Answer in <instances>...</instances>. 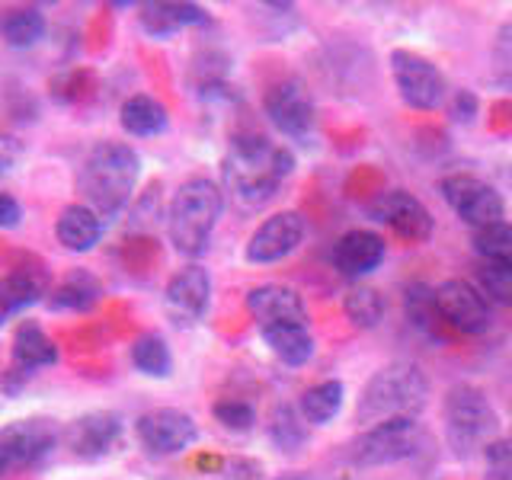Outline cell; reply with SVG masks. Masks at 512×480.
I'll return each mask as SVG.
<instances>
[{
    "label": "cell",
    "mask_w": 512,
    "mask_h": 480,
    "mask_svg": "<svg viewBox=\"0 0 512 480\" xmlns=\"http://www.w3.org/2000/svg\"><path fill=\"white\" fill-rule=\"evenodd\" d=\"M442 420H445V442L458 458L484 455V448L500 436V416H496L490 397L474 388V384L461 381L452 384L442 400Z\"/></svg>",
    "instance_id": "5"
},
{
    "label": "cell",
    "mask_w": 512,
    "mask_h": 480,
    "mask_svg": "<svg viewBox=\"0 0 512 480\" xmlns=\"http://www.w3.org/2000/svg\"><path fill=\"white\" fill-rule=\"evenodd\" d=\"M0 36L13 48H29L45 36V16L36 7H13L0 16Z\"/></svg>",
    "instance_id": "28"
},
{
    "label": "cell",
    "mask_w": 512,
    "mask_h": 480,
    "mask_svg": "<svg viewBox=\"0 0 512 480\" xmlns=\"http://www.w3.org/2000/svg\"><path fill=\"white\" fill-rule=\"evenodd\" d=\"M493 61H496V68H500V74L512 80V23L503 26V29H500V36H496Z\"/></svg>",
    "instance_id": "34"
},
{
    "label": "cell",
    "mask_w": 512,
    "mask_h": 480,
    "mask_svg": "<svg viewBox=\"0 0 512 480\" xmlns=\"http://www.w3.org/2000/svg\"><path fill=\"white\" fill-rule=\"evenodd\" d=\"M292 170L295 157L285 144L263 135H237L224 154L221 180L240 208H260L282 189Z\"/></svg>",
    "instance_id": "1"
},
{
    "label": "cell",
    "mask_w": 512,
    "mask_h": 480,
    "mask_svg": "<svg viewBox=\"0 0 512 480\" xmlns=\"http://www.w3.org/2000/svg\"><path fill=\"white\" fill-rule=\"evenodd\" d=\"M436 308L445 320V327H452L464 336H480L490 327L487 295L464 279H448L436 285Z\"/></svg>",
    "instance_id": "12"
},
{
    "label": "cell",
    "mask_w": 512,
    "mask_h": 480,
    "mask_svg": "<svg viewBox=\"0 0 512 480\" xmlns=\"http://www.w3.org/2000/svg\"><path fill=\"white\" fill-rule=\"evenodd\" d=\"M263 109L272 128L295 144H311L317 132V109L301 77H282L263 93Z\"/></svg>",
    "instance_id": "7"
},
{
    "label": "cell",
    "mask_w": 512,
    "mask_h": 480,
    "mask_svg": "<svg viewBox=\"0 0 512 480\" xmlns=\"http://www.w3.org/2000/svg\"><path fill=\"white\" fill-rule=\"evenodd\" d=\"M55 237L64 250L87 253L100 244L103 237V218L87 205H68L55 221Z\"/></svg>",
    "instance_id": "20"
},
{
    "label": "cell",
    "mask_w": 512,
    "mask_h": 480,
    "mask_svg": "<svg viewBox=\"0 0 512 480\" xmlns=\"http://www.w3.org/2000/svg\"><path fill=\"white\" fill-rule=\"evenodd\" d=\"M372 212L378 221L388 224L397 240H407V244H426L432 231H436V218H432V212L407 189L381 192V199L372 205Z\"/></svg>",
    "instance_id": "13"
},
{
    "label": "cell",
    "mask_w": 512,
    "mask_h": 480,
    "mask_svg": "<svg viewBox=\"0 0 512 480\" xmlns=\"http://www.w3.org/2000/svg\"><path fill=\"white\" fill-rule=\"evenodd\" d=\"M388 61H391V74H394L400 100H404L410 109L429 112V109L442 106L445 93H448L445 90V77L429 58L407 52V48H394Z\"/></svg>",
    "instance_id": "9"
},
{
    "label": "cell",
    "mask_w": 512,
    "mask_h": 480,
    "mask_svg": "<svg viewBox=\"0 0 512 480\" xmlns=\"http://www.w3.org/2000/svg\"><path fill=\"white\" fill-rule=\"evenodd\" d=\"M432 384L416 362H391L378 368L362 388L356 420L368 429L388 420H416L429 404Z\"/></svg>",
    "instance_id": "3"
},
{
    "label": "cell",
    "mask_w": 512,
    "mask_h": 480,
    "mask_svg": "<svg viewBox=\"0 0 512 480\" xmlns=\"http://www.w3.org/2000/svg\"><path fill=\"white\" fill-rule=\"evenodd\" d=\"M484 480H512V436H500L484 448Z\"/></svg>",
    "instance_id": "33"
},
{
    "label": "cell",
    "mask_w": 512,
    "mask_h": 480,
    "mask_svg": "<svg viewBox=\"0 0 512 480\" xmlns=\"http://www.w3.org/2000/svg\"><path fill=\"white\" fill-rule=\"evenodd\" d=\"M269 439L279 452H298V448L308 445L311 436V426L308 420L301 416V410L295 404H276L269 413Z\"/></svg>",
    "instance_id": "26"
},
{
    "label": "cell",
    "mask_w": 512,
    "mask_h": 480,
    "mask_svg": "<svg viewBox=\"0 0 512 480\" xmlns=\"http://www.w3.org/2000/svg\"><path fill=\"white\" fill-rule=\"evenodd\" d=\"M119 439H122V420H119V413H109V410L84 413L64 429V445L71 448L74 458H84V461L106 458L112 448L119 445Z\"/></svg>",
    "instance_id": "15"
},
{
    "label": "cell",
    "mask_w": 512,
    "mask_h": 480,
    "mask_svg": "<svg viewBox=\"0 0 512 480\" xmlns=\"http://www.w3.org/2000/svg\"><path fill=\"white\" fill-rule=\"evenodd\" d=\"M384 253H388V244H384L381 234L356 228V231H346L340 240H336L330 260H333V269L340 272V276L365 279L384 263Z\"/></svg>",
    "instance_id": "17"
},
{
    "label": "cell",
    "mask_w": 512,
    "mask_h": 480,
    "mask_svg": "<svg viewBox=\"0 0 512 480\" xmlns=\"http://www.w3.org/2000/svg\"><path fill=\"white\" fill-rule=\"evenodd\" d=\"M208 301H212V276H208V269L183 266L180 272H173L164 292V304L176 324H196V320H202L208 311Z\"/></svg>",
    "instance_id": "16"
},
{
    "label": "cell",
    "mask_w": 512,
    "mask_h": 480,
    "mask_svg": "<svg viewBox=\"0 0 512 480\" xmlns=\"http://www.w3.org/2000/svg\"><path fill=\"white\" fill-rule=\"evenodd\" d=\"M212 413L228 432H250L256 426V410L244 397H224L212 407Z\"/></svg>",
    "instance_id": "32"
},
{
    "label": "cell",
    "mask_w": 512,
    "mask_h": 480,
    "mask_svg": "<svg viewBox=\"0 0 512 480\" xmlns=\"http://www.w3.org/2000/svg\"><path fill=\"white\" fill-rule=\"evenodd\" d=\"M58 362V346L36 320H23L13 333V368L16 372H32V368H45Z\"/></svg>",
    "instance_id": "22"
},
{
    "label": "cell",
    "mask_w": 512,
    "mask_h": 480,
    "mask_svg": "<svg viewBox=\"0 0 512 480\" xmlns=\"http://www.w3.org/2000/svg\"><path fill=\"white\" fill-rule=\"evenodd\" d=\"M247 311L256 320V327L269 324H308V308L301 295L288 285H256L247 295Z\"/></svg>",
    "instance_id": "18"
},
{
    "label": "cell",
    "mask_w": 512,
    "mask_h": 480,
    "mask_svg": "<svg viewBox=\"0 0 512 480\" xmlns=\"http://www.w3.org/2000/svg\"><path fill=\"white\" fill-rule=\"evenodd\" d=\"M119 122L128 135L135 138H154L160 132H167V106L154 100L148 93H135L128 96L119 109Z\"/></svg>",
    "instance_id": "24"
},
{
    "label": "cell",
    "mask_w": 512,
    "mask_h": 480,
    "mask_svg": "<svg viewBox=\"0 0 512 480\" xmlns=\"http://www.w3.org/2000/svg\"><path fill=\"white\" fill-rule=\"evenodd\" d=\"M260 336L263 343L272 349V356L285 365H308L314 359V333L308 330V324H269V327H260Z\"/></svg>",
    "instance_id": "21"
},
{
    "label": "cell",
    "mask_w": 512,
    "mask_h": 480,
    "mask_svg": "<svg viewBox=\"0 0 512 480\" xmlns=\"http://www.w3.org/2000/svg\"><path fill=\"white\" fill-rule=\"evenodd\" d=\"M484 285L487 292H493L496 301H512V272H503V269H484ZM484 292V295H487Z\"/></svg>",
    "instance_id": "35"
},
{
    "label": "cell",
    "mask_w": 512,
    "mask_h": 480,
    "mask_svg": "<svg viewBox=\"0 0 512 480\" xmlns=\"http://www.w3.org/2000/svg\"><path fill=\"white\" fill-rule=\"evenodd\" d=\"M16 157H20V144L7 135H0V173H7L16 164Z\"/></svg>",
    "instance_id": "38"
},
{
    "label": "cell",
    "mask_w": 512,
    "mask_h": 480,
    "mask_svg": "<svg viewBox=\"0 0 512 480\" xmlns=\"http://www.w3.org/2000/svg\"><path fill=\"white\" fill-rule=\"evenodd\" d=\"M23 218L20 202H16L10 192H0V228H16Z\"/></svg>",
    "instance_id": "36"
},
{
    "label": "cell",
    "mask_w": 512,
    "mask_h": 480,
    "mask_svg": "<svg viewBox=\"0 0 512 480\" xmlns=\"http://www.w3.org/2000/svg\"><path fill=\"white\" fill-rule=\"evenodd\" d=\"M132 365L148 378H170L173 372V356L170 346L160 333H141L132 343Z\"/></svg>",
    "instance_id": "29"
},
{
    "label": "cell",
    "mask_w": 512,
    "mask_h": 480,
    "mask_svg": "<svg viewBox=\"0 0 512 480\" xmlns=\"http://www.w3.org/2000/svg\"><path fill=\"white\" fill-rule=\"evenodd\" d=\"M224 212V192L218 183L205 180V176H192L186 180L170 202L167 212V231L176 253L196 260L212 244V234L218 228V218Z\"/></svg>",
    "instance_id": "4"
},
{
    "label": "cell",
    "mask_w": 512,
    "mask_h": 480,
    "mask_svg": "<svg viewBox=\"0 0 512 480\" xmlns=\"http://www.w3.org/2000/svg\"><path fill=\"white\" fill-rule=\"evenodd\" d=\"M58 429L48 420H20L0 429V474H16L36 464L52 452Z\"/></svg>",
    "instance_id": "10"
},
{
    "label": "cell",
    "mask_w": 512,
    "mask_h": 480,
    "mask_svg": "<svg viewBox=\"0 0 512 480\" xmlns=\"http://www.w3.org/2000/svg\"><path fill=\"white\" fill-rule=\"evenodd\" d=\"M343 397H346L343 381L330 378V381H320V384H314V388L304 391L298 400V410H301L304 420H308V426H327L340 416Z\"/></svg>",
    "instance_id": "25"
},
{
    "label": "cell",
    "mask_w": 512,
    "mask_h": 480,
    "mask_svg": "<svg viewBox=\"0 0 512 480\" xmlns=\"http://www.w3.org/2000/svg\"><path fill=\"white\" fill-rule=\"evenodd\" d=\"M474 112H477V96H474V93H458L452 116H455L458 122H471V119H474Z\"/></svg>",
    "instance_id": "37"
},
{
    "label": "cell",
    "mask_w": 512,
    "mask_h": 480,
    "mask_svg": "<svg viewBox=\"0 0 512 480\" xmlns=\"http://www.w3.org/2000/svg\"><path fill=\"white\" fill-rule=\"evenodd\" d=\"M138 23L151 39H170L180 29L208 23V13L199 4H144Z\"/></svg>",
    "instance_id": "19"
},
{
    "label": "cell",
    "mask_w": 512,
    "mask_h": 480,
    "mask_svg": "<svg viewBox=\"0 0 512 480\" xmlns=\"http://www.w3.org/2000/svg\"><path fill=\"white\" fill-rule=\"evenodd\" d=\"M103 295L100 279L87 269H74L68 272L52 292H48V308L52 311H90Z\"/></svg>",
    "instance_id": "23"
},
{
    "label": "cell",
    "mask_w": 512,
    "mask_h": 480,
    "mask_svg": "<svg viewBox=\"0 0 512 480\" xmlns=\"http://www.w3.org/2000/svg\"><path fill=\"white\" fill-rule=\"evenodd\" d=\"M135 436L141 448H148L151 455H180L199 439V426L189 413L173 410V407H157L141 413L135 420Z\"/></svg>",
    "instance_id": "11"
},
{
    "label": "cell",
    "mask_w": 512,
    "mask_h": 480,
    "mask_svg": "<svg viewBox=\"0 0 512 480\" xmlns=\"http://www.w3.org/2000/svg\"><path fill=\"white\" fill-rule=\"evenodd\" d=\"M474 250L490 269L512 272V224L500 221L493 228L474 231Z\"/></svg>",
    "instance_id": "30"
},
{
    "label": "cell",
    "mask_w": 512,
    "mask_h": 480,
    "mask_svg": "<svg viewBox=\"0 0 512 480\" xmlns=\"http://www.w3.org/2000/svg\"><path fill=\"white\" fill-rule=\"evenodd\" d=\"M404 311L410 317V324L413 327H420L426 333H436L442 336V327H445V320L436 308V288H429L423 282H416L407 288V295H404Z\"/></svg>",
    "instance_id": "31"
},
{
    "label": "cell",
    "mask_w": 512,
    "mask_h": 480,
    "mask_svg": "<svg viewBox=\"0 0 512 480\" xmlns=\"http://www.w3.org/2000/svg\"><path fill=\"white\" fill-rule=\"evenodd\" d=\"M141 176V157L125 141H100L93 144L77 173V189L84 205L93 208L103 221L116 218L132 202Z\"/></svg>",
    "instance_id": "2"
},
{
    "label": "cell",
    "mask_w": 512,
    "mask_h": 480,
    "mask_svg": "<svg viewBox=\"0 0 512 480\" xmlns=\"http://www.w3.org/2000/svg\"><path fill=\"white\" fill-rule=\"evenodd\" d=\"M442 199L448 202V208L468 224L474 231H484L500 224L506 218V202L490 183H484L480 176L471 173H452L439 183Z\"/></svg>",
    "instance_id": "8"
},
{
    "label": "cell",
    "mask_w": 512,
    "mask_h": 480,
    "mask_svg": "<svg viewBox=\"0 0 512 480\" xmlns=\"http://www.w3.org/2000/svg\"><path fill=\"white\" fill-rule=\"evenodd\" d=\"M423 445H426V432L416 420H388L362 429L349 442L346 455L356 468H381V464H397L413 458Z\"/></svg>",
    "instance_id": "6"
},
{
    "label": "cell",
    "mask_w": 512,
    "mask_h": 480,
    "mask_svg": "<svg viewBox=\"0 0 512 480\" xmlns=\"http://www.w3.org/2000/svg\"><path fill=\"white\" fill-rule=\"evenodd\" d=\"M304 240V218L301 212H285L269 215L260 228H256L247 240V260L256 266H269V263H279L285 256H292Z\"/></svg>",
    "instance_id": "14"
},
{
    "label": "cell",
    "mask_w": 512,
    "mask_h": 480,
    "mask_svg": "<svg viewBox=\"0 0 512 480\" xmlns=\"http://www.w3.org/2000/svg\"><path fill=\"white\" fill-rule=\"evenodd\" d=\"M384 311H388L384 295L372 285H352L343 298V314L356 330H375L384 320Z\"/></svg>",
    "instance_id": "27"
},
{
    "label": "cell",
    "mask_w": 512,
    "mask_h": 480,
    "mask_svg": "<svg viewBox=\"0 0 512 480\" xmlns=\"http://www.w3.org/2000/svg\"><path fill=\"white\" fill-rule=\"evenodd\" d=\"M276 480H304V477H295V474H292V477H288V474H285V477H276Z\"/></svg>",
    "instance_id": "39"
}]
</instances>
